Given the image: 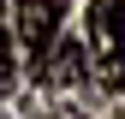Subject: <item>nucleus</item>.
Listing matches in <instances>:
<instances>
[{
  "mask_svg": "<svg viewBox=\"0 0 125 119\" xmlns=\"http://www.w3.org/2000/svg\"><path fill=\"white\" fill-rule=\"evenodd\" d=\"M89 66L101 89H125V0L89 6Z\"/></svg>",
  "mask_w": 125,
  "mask_h": 119,
  "instance_id": "obj_1",
  "label": "nucleus"
},
{
  "mask_svg": "<svg viewBox=\"0 0 125 119\" xmlns=\"http://www.w3.org/2000/svg\"><path fill=\"white\" fill-rule=\"evenodd\" d=\"M18 42H24L30 66L42 71V60L60 42V0H18Z\"/></svg>",
  "mask_w": 125,
  "mask_h": 119,
  "instance_id": "obj_2",
  "label": "nucleus"
},
{
  "mask_svg": "<svg viewBox=\"0 0 125 119\" xmlns=\"http://www.w3.org/2000/svg\"><path fill=\"white\" fill-rule=\"evenodd\" d=\"M54 83H77L83 78V48H77V42H60L54 48V71H48Z\"/></svg>",
  "mask_w": 125,
  "mask_h": 119,
  "instance_id": "obj_3",
  "label": "nucleus"
},
{
  "mask_svg": "<svg viewBox=\"0 0 125 119\" xmlns=\"http://www.w3.org/2000/svg\"><path fill=\"white\" fill-rule=\"evenodd\" d=\"M0 89H12V42L0 36Z\"/></svg>",
  "mask_w": 125,
  "mask_h": 119,
  "instance_id": "obj_4",
  "label": "nucleus"
}]
</instances>
